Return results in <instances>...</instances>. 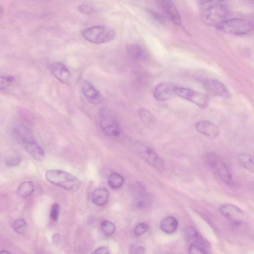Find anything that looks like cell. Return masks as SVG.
Instances as JSON below:
<instances>
[{
    "label": "cell",
    "instance_id": "1",
    "mask_svg": "<svg viewBox=\"0 0 254 254\" xmlns=\"http://www.w3.org/2000/svg\"><path fill=\"white\" fill-rule=\"evenodd\" d=\"M45 177L51 183L68 191H77L81 185L78 178L64 170H49L46 171Z\"/></svg>",
    "mask_w": 254,
    "mask_h": 254
},
{
    "label": "cell",
    "instance_id": "2",
    "mask_svg": "<svg viewBox=\"0 0 254 254\" xmlns=\"http://www.w3.org/2000/svg\"><path fill=\"white\" fill-rule=\"evenodd\" d=\"M204 159L214 173L223 182L227 184L232 183L233 175L220 156L214 153H209L205 155Z\"/></svg>",
    "mask_w": 254,
    "mask_h": 254
},
{
    "label": "cell",
    "instance_id": "3",
    "mask_svg": "<svg viewBox=\"0 0 254 254\" xmlns=\"http://www.w3.org/2000/svg\"><path fill=\"white\" fill-rule=\"evenodd\" d=\"M99 123L102 132L108 136L118 137L122 133L119 121L107 109L102 108L100 111Z\"/></svg>",
    "mask_w": 254,
    "mask_h": 254
},
{
    "label": "cell",
    "instance_id": "4",
    "mask_svg": "<svg viewBox=\"0 0 254 254\" xmlns=\"http://www.w3.org/2000/svg\"><path fill=\"white\" fill-rule=\"evenodd\" d=\"M229 13V10L226 6L217 3L205 9L202 16L206 24L218 27L227 19Z\"/></svg>",
    "mask_w": 254,
    "mask_h": 254
},
{
    "label": "cell",
    "instance_id": "5",
    "mask_svg": "<svg viewBox=\"0 0 254 254\" xmlns=\"http://www.w3.org/2000/svg\"><path fill=\"white\" fill-rule=\"evenodd\" d=\"M83 37L88 41L95 44H102L109 42L115 36V32L104 27L96 26L83 30Z\"/></svg>",
    "mask_w": 254,
    "mask_h": 254
},
{
    "label": "cell",
    "instance_id": "6",
    "mask_svg": "<svg viewBox=\"0 0 254 254\" xmlns=\"http://www.w3.org/2000/svg\"><path fill=\"white\" fill-rule=\"evenodd\" d=\"M222 32L229 34L241 35L249 33L252 29L251 23L242 18L226 19L219 27Z\"/></svg>",
    "mask_w": 254,
    "mask_h": 254
},
{
    "label": "cell",
    "instance_id": "7",
    "mask_svg": "<svg viewBox=\"0 0 254 254\" xmlns=\"http://www.w3.org/2000/svg\"><path fill=\"white\" fill-rule=\"evenodd\" d=\"M135 148L137 154L147 163L158 171L164 170V161L152 149L140 142L135 143Z\"/></svg>",
    "mask_w": 254,
    "mask_h": 254
},
{
    "label": "cell",
    "instance_id": "8",
    "mask_svg": "<svg viewBox=\"0 0 254 254\" xmlns=\"http://www.w3.org/2000/svg\"><path fill=\"white\" fill-rule=\"evenodd\" d=\"M174 92L175 95L201 107L205 106L208 101L205 95L188 88L176 87Z\"/></svg>",
    "mask_w": 254,
    "mask_h": 254
},
{
    "label": "cell",
    "instance_id": "9",
    "mask_svg": "<svg viewBox=\"0 0 254 254\" xmlns=\"http://www.w3.org/2000/svg\"><path fill=\"white\" fill-rule=\"evenodd\" d=\"M220 211L223 216L236 224H242L246 220L245 213L238 207L232 204L226 203L222 205Z\"/></svg>",
    "mask_w": 254,
    "mask_h": 254
},
{
    "label": "cell",
    "instance_id": "10",
    "mask_svg": "<svg viewBox=\"0 0 254 254\" xmlns=\"http://www.w3.org/2000/svg\"><path fill=\"white\" fill-rule=\"evenodd\" d=\"M203 85L207 91L213 96L224 98L230 97L229 92L225 86L217 80L206 79Z\"/></svg>",
    "mask_w": 254,
    "mask_h": 254
},
{
    "label": "cell",
    "instance_id": "11",
    "mask_svg": "<svg viewBox=\"0 0 254 254\" xmlns=\"http://www.w3.org/2000/svg\"><path fill=\"white\" fill-rule=\"evenodd\" d=\"M176 86L170 83H164L158 85L153 92L154 98L158 101L164 102L172 98L175 94Z\"/></svg>",
    "mask_w": 254,
    "mask_h": 254
},
{
    "label": "cell",
    "instance_id": "12",
    "mask_svg": "<svg viewBox=\"0 0 254 254\" xmlns=\"http://www.w3.org/2000/svg\"><path fill=\"white\" fill-rule=\"evenodd\" d=\"M186 237L187 241L190 244L200 246L207 250L211 247V244L207 241L198 231L192 226L188 227L186 231Z\"/></svg>",
    "mask_w": 254,
    "mask_h": 254
},
{
    "label": "cell",
    "instance_id": "13",
    "mask_svg": "<svg viewBox=\"0 0 254 254\" xmlns=\"http://www.w3.org/2000/svg\"><path fill=\"white\" fill-rule=\"evenodd\" d=\"M22 142L26 150L33 158L39 161L44 160V151L38 143L29 138H24Z\"/></svg>",
    "mask_w": 254,
    "mask_h": 254
},
{
    "label": "cell",
    "instance_id": "14",
    "mask_svg": "<svg viewBox=\"0 0 254 254\" xmlns=\"http://www.w3.org/2000/svg\"><path fill=\"white\" fill-rule=\"evenodd\" d=\"M158 2L173 24L180 25L181 23L180 15L176 7L171 1L170 0H158Z\"/></svg>",
    "mask_w": 254,
    "mask_h": 254
},
{
    "label": "cell",
    "instance_id": "15",
    "mask_svg": "<svg viewBox=\"0 0 254 254\" xmlns=\"http://www.w3.org/2000/svg\"><path fill=\"white\" fill-rule=\"evenodd\" d=\"M82 92L85 99L90 103L97 104L101 102L102 96L100 92L89 82H84Z\"/></svg>",
    "mask_w": 254,
    "mask_h": 254
},
{
    "label": "cell",
    "instance_id": "16",
    "mask_svg": "<svg viewBox=\"0 0 254 254\" xmlns=\"http://www.w3.org/2000/svg\"><path fill=\"white\" fill-rule=\"evenodd\" d=\"M197 131L210 138H216L219 135L218 127L209 121H201L195 126Z\"/></svg>",
    "mask_w": 254,
    "mask_h": 254
},
{
    "label": "cell",
    "instance_id": "17",
    "mask_svg": "<svg viewBox=\"0 0 254 254\" xmlns=\"http://www.w3.org/2000/svg\"><path fill=\"white\" fill-rule=\"evenodd\" d=\"M51 70L54 77L60 82L67 83L70 80V72L63 63L60 62L53 63L51 66Z\"/></svg>",
    "mask_w": 254,
    "mask_h": 254
},
{
    "label": "cell",
    "instance_id": "18",
    "mask_svg": "<svg viewBox=\"0 0 254 254\" xmlns=\"http://www.w3.org/2000/svg\"><path fill=\"white\" fill-rule=\"evenodd\" d=\"M127 51L129 56L135 61H144L148 57L146 51L140 45H129L127 48Z\"/></svg>",
    "mask_w": 254,
    "mask_h": 254
},
{
    "label": "cell",
    "instance_id": "19",
    "mask_svg": "<svg viewBox=\"0 0 254 254\" xmlns=\"http://www.w3.org/2000/svg\"><path fill=\"white\" fill-rule=\"evenodd\" d=\"M178 227V220L173 217L169 216L161 220L160 228L166 234L170 235L174 233Z\"/></svg>",
    "mask_w": 254,
    "mask_h": 254
},
{
    "label": "cell",
    "instance_id": "20",
    "mask_svg": "<svg viewBox=\"0 0 254 254\" xmlns=\"http://www.w3.org/2000/svg\"><path fill=\"white\" fill-rule=\"evenodd\" d=\"M109 193L105 189H99L92 194L91 199L93 203L98 206L104 205L108 201Z\"/></svg>",
    "mask_w": 254,
    "mask_h": 254
},
{
    "label": "cell",
    "instance_id": "21",
    "mask_svg": "<svg viewBox=\"0 0 254 254\" xmlns=\"http://www.w3.org/2000/svg\"><path fill=\"white\" fill-rule=\"evenodd\" d=\"M34 190V185L32 181H24L20 184L17 193L20 198H27L31 196Z\"/></svg>",
    "mask_w": 254,
    "mask_h": 254
},
{
    "label": "cell",
    "instance_id": "22",
    "mask_svg": "<svg viewBox=\"0 0 254 254\" xmlns=\"http://www.w3.org/2000/svg\"><path fill=\"white\" fill-rule=\"evenodd\" d=\"M238 161L241 166L247 170L254 172V157L248 153H241L238 155Z\"/></svg>",
    "mask_w": 254,
    "mask_h": 254
},
{
    "label": "cell",
    "instance_id": "23",
    "mask_svg": "<svg viewBox=\"0 0 254 254\" xmlns=\"http://www.w3.org/2000/svg\"><path fill=\"white\" fill-rule=\"evenodd\" d=\"M108 183L111 188L113 189H118L123 186L124 183V179L119 173L114 172L109 175Z\"/></svg>",
    "mask_w": 254,
    "mask_h": 254
},
{
    "label": "cell",
    "instance_id": "24",
    "mask_svg": "<svg viewBox=\"0 0 254 254\" xmlns=\"http://www.w3.org/2000/svg\"><path fill=\"white\" fill-rule=\"evenodd\" d=\"M139 116L142 122L148 127H151L154 125L155 117L148 109L141 108L139 110Z\"/></svg>",
    "mask_w": 254,
    "mask_h": 254
},
{
    "label": "cell",
    "instance_id": "25",
    "mask_svg": "<svg viewBox=\"0 0 254 254\" xmlns=\"http://www.w3.org/2000/svg\"><path fill=\"white\" fill-rule=\"evenodd\" d=\"M13 227L17 234L23 235L26 232L27 223L24 219H18L14 221Z\"/></svg>",
    "mask_w": 254,
    "mask_h": 254
},
{
    "label": "cell",
    "instance_id": "26",
    "mask_svg": "<svg viewBox=\"0 0 254 254\" xmlns=\"http://www.w3.org/2000/svg\"><path fill=\"white\" fill-rule=\"evenodd\" d=\"M115 229L114 224L109 220H103L101 223L102 232L106 237L112 236L115 233Z\"/></svg>",
    "mask_w": 254,
    "mask_h": 254
},
{
    "label": "cell",
    "instance_id": "27",
    "mask_svg": "<svg viewBox=\"0 0 254 254\" xmlns=\"http://www.w3.org/2000/svg\"><path fill=\"white\" fill-rule=\"evenodd\" d=\"M15 78L13 76H0V89L10 87L13 83Z\"/></svg>",
    "mask_w": 254,
    "mask_h": 254
},
{
    "label": "cell",
    "instance_id": "28",
    "mask_svg": "<svg viewBox=\"0 0 254 254\" xmlns=\"http://www.w3.org/2000/svg\"><path fill=\"white\" fill-rule=\"evenodd\" d=\"M148 228V224L145 223L138 224L134 229V234L136 237L141 236L147 232Z\"/></svg>",
    "mask_w": 254,
    "mask_h": 254
},
{
    "label": "cell",
    "instance_id": "29",
    "mask_svg": "<svg viewBox=\"0 0 254 254\" xmlns=\"http://www.w3.org/2000/svg\"><path fill=\"white\" fill-rule=\"evenodd\" d=\"M189 253L191 254H201L208 253V250L193 244H190L189 247Z\"/></svg>",
    "mask_w": 254,
    "mask_h": 254
},
{
    "label": "cell",
    "instance_id": "30",
    "mask_svg": "<svg viewBox=\"0 0 254 254\" xmlns=\"http://www.w3.org/2000/svg\"><path fill=\"white\" fill-rule=\"evenodd\" d=\"M60 212V206L58 203H54L52 205L50 213V217L51 219L54 221H56L58 220Z\"/></svg>",
    "mask_w": 254,
    "mask_h": 254
},
{
    "label": "cell",
    "instance_id": "31",
    "mask_svg": "<svg viewBox=\"0 0 254 254\" xmlns=\"http://www.w3.org/2000/svg\"><path fill=\"white\" fill-rule=\"evenodd\" d=\"M21 158L19 156L13 157L7 161V165L10 168L16 167L21 162Z\"/></svg>",
    "mask_w": 254,
    "mask_h": 254
},
{
    "label": "cell",
    "instance_id": "32",
    "mask_svg": "<svg viewBox=\"0 0 254 254\" xmlns=\"http://www.w3.org/2000/svg\"><path fill=\"white\" fill-rule=\"evenodd\" d=\"M146 249L141 246H133L130 248L131 254H143L145 253Z\"/></svg>",
    "mask_w": 254,
    "mask_h": 254
},
{
    "label": "cell",
    "instance_id": "33",
    "mask_svg": "<svg viewBox=\"0 0 254 254\" xmlns=\"http://www.w3.org/2000/svg\"><path fill=\"white\" fill-rule=\"evenodd\" d=\"M80 11L84 14H89L94 12V9L88 5H81L79 7Z\"/></svg>",
    "mask_w": 254,
    "mask_h": 254
},
{
    "label": "cell",
    "instance_id": "34",
    "mask_svg": "<svg viewBox=\"0 0 254 254\" xmlns=\"http://www.w3.org/2000/svg\"><path fill=\"white\" fill-rule=\"evenodd\" d=\"M109 251L107 247H100L98 249H97L96 251L94 252L95 254H109Z\"/></svg>",
    "mask_w": 254,
    "mask_h": 254
},
{
    "label": "cell",
    "instance_id": "35",
    "mask_svg": "<svg viewBox=\"0 0 254 254\" xmlns=\"http://www.w3.org/2000/svg\"><path fill=\"white\" fill-rule=\"evenodd\" d=\"M60 236L59 234H54L53 236L52 240L54 243H57L59 241Z\"/></svg>",
    "mask_w": 254,
    "mask_h": 254
},
{
    "label": "cell",
    "instance_id": "36",
    "mask_svg": "<svg viewBox=\"0 0 254 254\" xmlns=\"http://www.w3.org/2000/svg\"><path fill=\"white\" fill-rule=\"evenodd\" d=\"M9 253H10L6 250H2V251L0 252V254H9Z\"/></svg>",
    "mask_w": 254,
    "mask_h": 254
},
{
    "label": "cell",
    "instance_id": "37",
    "mask_svg": "<svg viewBox=\"0 0 254 254\" xmlns=\"http://www.w3.org/2000/svg\"><path fill=\"white\" fill-rule=\"evenodd\" d=\"M3 13V8L1 5H0V16L2 15Z\"/></svg>",
    "mask_w": 254,
    "mask_h": 254
},
{
    "label": "cell",
    "instance_id": "38",
    "mask_svg": "<svg viewBox=\"0 0 254 254\" xmlns=\"http://www.w3.org/2000/svg\"><path fill=\"white\" fill-rule=\"evenodd\" d=\"M225 1V0H213V2H220L221 1Z\"/></svg>",
    "mask_w": 254,
    "mask_h": 254
}]
</instances>
